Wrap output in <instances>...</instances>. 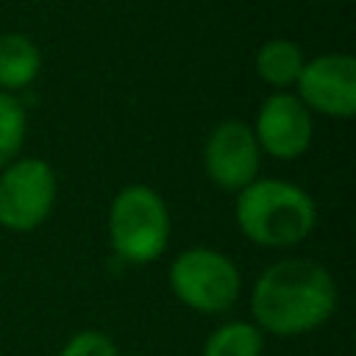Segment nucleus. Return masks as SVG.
Here are the masks:
<instances>
[{
    "label": "nucleus",
    "instance_id": "0eeeda50",
    "mask_svg": "<svg viewBox=\"0 0 356 356\" xmlns=\"http://www.w3.org/2000/svg\"><path fill=\"white\" fill-rule=\"evenodd\" d=\"M295 86L309 111L337 120L356 114V58L348 53H323L306 61Z\"/></svg>",
    "mask_w": 356,
    "mask_h": 356
},
{
    "label": "nucleus",
    "instance_id": "6e6552de",
    "mask_svg": "<svg viewBox=\"0 0 356 356\" xmlns=\"http://www.w3.org/2000/svg\"><path fill=\"white\" fill-rule=\"evenodd\" d=\"M253 136L261 153L273 159H284V161L298 159L309 150L312 136H314L312 111L298 100V95L275 92L259 106Z\"/></svg>",
    "mask_w": 356,
    "mask_h": 356
},
{
    "label": "nucleus",
    "instance_id": "9b49d317",
    "mask_svg": "<svg viewBox=\"0 0 356 356\" xmlns=\"http://www.w3.org/2000/svg\"><path fill=\"white\" fill-rule=\"evenodd\" d=\"M264 331L256 323L234 320L214 328L203 345V356H261Z\"/></svg>",
    "mask_w": 356,
    "mask_h": 356
},
{
    "label": "nucleus",
    "instance_id": "7ed1b4c3",
    "mask_svg": "<svg viewBox=\"0 0 356 356\" xmlns=\"http://www.w3.org/2000/svg\"><path fill=\"white\" fill-rule=\"evenodd\" d=\"M108 242L128 264H150L170 245V211L145 184L122 186L108 209Z\"/></svg>",
    "mask_w": 356,
    "mask_h": 356
},
{
    "label": "nucleus",
    "instance_id": "f8f14e48",
    "mask_svg": "<svg viewBox=\"0 0 356 356\" xmlns=\"http://www.w3.org/2000/svg\"><path fill=\"white\" fill-rule=\"evenodd\" d=\"M25 128H28V117L22 103L14 95L0 92V170L8 167L14 159H19Z\"/></svg>",
    "mask_w": 356,
    "mask_h": 356
},
{
    "label": "nucleus",
    "instance_id": "9d476101",
    "mask_svg": "<svg viewBox=\"0 0 356 356\" xmlns=\"http://www.w3.org/2000/svg\"><path fill=\"white\" fill-rule=\"evenodd\" d=\"M306 56L289 39H270L256 50V75L275 89H289L300 78Z\"/></svg>",
    "mask_w": 356,
    "mask_h": 356
},
{
    "label": "nucleus",
    "instance_id": "423d86ee",
    "mask_svg": "<svg viewBox=\"0 0 356 356\" xmlns=\"http://www.w3.org/2000/svg\"><path fill=\"white\" fill-rule=\"evenodd\" d=\"M261 150L253 128L242 120H225L211 128L203 145V167L209 181L222 192H239L256 181Z\"/></svg>",
    "mask_w": 356,
    "mask_h": 356
},
{
    "label": "nucleus",
    "instance_id": "39448f33",
    "mask_svg": "<svg viewBox=\"0 0 356 356\" xmlns=\"http://www.w3.org/2000/svg\"><path fill=\"white\" fill-rule=\"evenodd\" d=\"M56 189V172L44 159H14L0 170V225L8 231L39 228L53 211Z\"/></svg>",
    "mask_w": 356,
    "mask_h": 356
},
{
    "label": "nucleus",
    "instance_id": "f03ea898",
    "mask_svg": "<svg viewBox=\"0 0 356 356\" xmlns=\"http://www.w3.org/2000/svg\"><path fill=\"white\" fill-rule=\"evenodd\" d=\"M236 225L245 239L261 248H292L317 225L314 197L284 178H261L236 192Z\"/></svg>",
    "mask_w": 356,
    "mask_h": 356
},
{
    "label": "nucleus",
    "instance_id": "20e7f679",
    "mask_svg": "<svg viewBox=\"0 0 356 356\" xmlns=\"http://www.w3.org/2000/svg\"><path fill=\"white\" fill-rule=\"evenodd\" d=\"M172 295L203 314H220L231 309L242 292L239 267L214 248H189L170 264Z\"/></svg>",
    "mask_w": 356,
    "mask_h": 356
},
{
    "label": "nucleus",
    "instance_id": "1a4fd4ad",
    "mask_svg": "<svg viewBox=\"0 0 356 356\" xmlns=\"http://www.w3.org/2000/svg\"><path fill=\"white\" fill-rule=\"evenodd\" d=\"M42 70V53L25 33H0V92L25 89Z\"/></svg>",
    "mask_w": 356,
    "mask_h": 356
},
{
    "label": "nucleus",
    "instance_id": "f257e3e1",
    "mask_svg": "<svg viewBox=\"0 0 356 356\" xmlns=\"http://www.w3.org/2000/svg\"><path fill=\"white\" fill-rule=\"evenodd\" d=\"M250 312L253 323L267 334H309L337 312L334 275L312 259H281L256 278Z\"/></svg>",
    "mask_w": 356,
    "mask_h": 356
},
{
    "label": "nucleus",
    "instance_id": "ddd939ff",
    "mask_svg": "<svg viewBox=\"0 0 356 356\" xmlns=\"http://www.w3.org/2000/svg\"><path fill=\"white\" fill-rule=\"evenodd\" d=\"M58 356H120L114 339L103 331H78Z\"/></svg>",
    "mask_w": 356,
    "mask_h": 356
}]
</instances>
